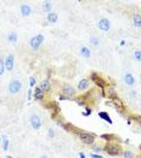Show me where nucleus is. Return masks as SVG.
I'll use <instances>...</instances> for the list:
<instances>
[{
  "label": "nucleus",
  "instance_id": "nucleus-1",
  "mask_svg": "<svg viewBox=\"0 0 141 158\" xmlns=\"http://www.w3.org/2000/svg\"><path fill=\"white\" fill-rule=\"evenodd\" d=\"M78 135V139L80 140V141L84 144V145H94L95 142V134L93 133H89V131H84V130H79V133L77 134Z\"/></svg>",
  "mask_w": 141,
  "mask_h": 158
},
{
  "label": "nucleus",
  "instance_id": "nucleus-2",
  "mask_svg": "<svg viewBox=\"0 0 141 158\" xmlns=\"http://www.w3.org/2000/svg\"><path fill=\"white\" fill-rule=\"evenodd\" d=\"M103 150L106 151V153H107L108 156H112V157H117V156L123 153L120 145L114 144V142H107L106 146L103 147Z\"/></svg>",
  "mask_w": 141,
  "mask_h": 158
},
{
  "label": "nucleus",
  "instance_id": "nucleus-3",
  "mask_svg": "<svg viewBox=\"0 0 141 158\" xmlns=\"http://www.w3.org/2000/svg\"><path fill=\"white\" fill-rule=\"evenodd\" d=\"M90 82L91 83H95L100 89L103 91V94H105V89H106V86H107V83L105 82V79L102 78V77H100L96 72H93L91 74H90Z\"/></svg>",
  "mask_w": 141,
  "mask_h": 158
},
{
  "label": "nucleus",
  "instance_id": "nucleus-4",
  "mask_svg": "<svg viewBox=\"0 0 141 158\" xmlns=\"http://www.w3.org/2000/svg\"><path fill=\"white\" fill-rule=\"evenodd\" d=\"M22 88H23L22 82L15 79V80H11L10 84H9V91H10L11 94L16 95V94H19V93L22 90Z\"/></svg>",
  "mask_w": 141,
  "mask_h": 158
},
{
  "label": "nucleus",
  "instance_id": "nucleus-5",
  "mask_svg": "<svg viewBox=\"0 0 141 158\" xmlns=\"http://www.w3.org/2000/svg\"><path fill=\"white\" fill-rule=\"evenodd\" d=\"M43 42H44V36H43V34H37V36L33 37L29 40V45H30V47L33 50H38L42 46Z\"/></svg>",
  "mask_w": 141,
  "mask_h": 158
},
{
  "label": "nucleus",
  "instance_id": "nucleus-6",
  "mask_svg": "<svg viewBox=\"0 0 141 158\" xmlns=\"http://www.w3.org/2000/svg\"><path fill=\"white\" fill-rule=\"evenodd\" d=\"M62 95H65L66 97H73L76 95V89L70 84L66 83L62 86Z\"/></svg>",
  "mask_w": 141,
  "mask_h": 158
},
{
  "label": "nucleus",
  "instance_id": "nucleus-7",
  "mask_svg": "<svg viewBox=\"0 0 141 158\" xmlns=\"http://www.w3.org/2000/svg\"><path fill=\"white\" fill-rule=\"evenodd\" d=\"M30 125L34 130H39L42 128V119L37 114H32L30 117Z\"/></svg>",
  "mask_w": 141,
  "mask_h": 158
},
{
  "label": "nucleus",
  "instance_id": "nucleus-8",
  "mask_svg": "<svg viewBox=\"0 0 141 158\" xmlns=\"http://www.w3.org/2000/svg\"><path fill=\"white\" fill-rule=\"evenodd\" d=\"M105 95L107 96L111 101L112 100H117V99H119L118 97V94H117V91H116V89L113 86H106V89H105Z\"/></svg>",
  "mask_w": 141,
  "mask_h": 158
},
{
  "label": "nucleus",
  "instance_id": "nucleus-9",
  "mask_svg": "<svg viewBox=\"0 0 141 158\" xmlns=\"http://www.w3.org/2000/svg\"><path fill=\"white\" fill-rule=\"evenodd\" d=\"M97 27H99L101 30H103V32H108L110 28H111V22H110V20H107V19H101V20L99 21V23H97Z\"/></svg>",
  "mask_w": 141,
  "mask_h": 158
},
{
  "label": "nucleus",
  "instance_id": "nucleus-10",
  "mask_svg": "<svg viewBox=\"0 0 141 158\" xmlns=\"http://www.w3.org/2000/svg\"><path fill=\"white\" fill-rule=\"evenodd\" d=\"M90 85H91L90 79H82V80H79V82H78L77 88H78V90H79V91H83V90L89 89Z\"/></svg>",
  "mask_w": 141,
  "mask_h": 158
},
{
  "label": "nucleus",
  "instance_id": "nucleus-11",
  "mask_svg": "<svg viewBox=\"0 0 141 158\" xmlns=\"http://www.w3.org/2000/svg\"><path fill=\"white\" fill-rule=\"evenodd\" d=\"M13 62H15L13 55H12V54L7 55L6 59H5V68H6V71H9V72L12 71V69H13V65H15Z\"/></svg>",
  "mask_w": 141,
  "mask_h": 158
},
{
  "label": "nucleus",
  "instance_id": "nucleus-12",
  "mask_svg": "<svg viewBox=\"0 0 141 158\" xmlns=\"http://www.w3.org/2000/svg\"><path fill=\"white\" fill-rule=\"evenodd\" d=\"M39 88L44 91V93H49L51 90V84H50V80L49 79H44L40 82L39 84Z\"/></svg>",
  "mask_w": 141,
  "mask_h": 158
},
{
  "label": "nucleus",
  "instance_id": "nucleus-13",
  "mask_svg": "<svg viewBox=\"0 0 141 158\" xmlns=\"http://www.w3.org/2000/svg\"><path fill=\"white\" fill-rule=\"evenodd\" d=\"M62 128L66 130V131H70V133H76V134H78L79 133V130L80 129H78V128H76L73 124H70V123H65V124L62 125Z\"/></svg>",
  "mask_w": 141,
  "mask_h": 158
},
{
  "label": "nucleus",
  "instance_id": "nucleus-14",
  "mask_svg": "<svg viewBox=\"0 0 141 158\" xmlns=\"http://www.w3.org/2000/svg\"><path fill=\"white\" fill-rule=\"evenodd\" d=\"M124 83L128 85V86H133L134 84H135V78H134V76L131 74V73H125L124 74Z\"/></svg>",
  "mask_w": 141,
  "mask_h": 158
},
{
  "label": "nucleus",
  "instance_id": "nucleus-15",
  "mask_svg": "<svg viewBox=\"0 0 141 158\" xmlns=\"http://www.w3.org/2000/svg\"><path fill=\"white\" fill-rule=\"evenodd\" d=\"M46 20L49 23H56L59 21V15L56 12H50L46 15Z\"/></svg>",
  "mask_w": 141,
  "mask_h": 158
},
{
  "label": "nucleus",
  "instance_id": "nucleus-16",
  "mask_svg": "<svg viewBox=\"0 0 141 158\" xmlns=\"http://www.w3.org/2000/svg\"><path fill=\"white\" fill-rule=\"evenodd\" d=\"M44 96H45V93L40 89V88L39 86L35 88V90H34V99L42 101V100H44Z\"/></svg>",
  "mask_w": 141,
  "mask_h": 158
},
{
  "label": "nucleus",
  "instance_id": "nucleus-17",
  "mask_svg": "<svg viewBox=\"0 0 141 158\" xmlns=\"http://www.w3.org/2000/svg\"><path fill=\"white\" fill-rule=\"evenodd\" d=\"M21 13H22L23 16H29V15L32 13V7H30V5H28V4H22V5H21Z\"/></svg>",
  "mask_w": 141,
  "mask_h": 158
},
{
  "label": "nucleus",
  "instance_id": "nucleus-18",
  "mask_svg": "<svg viewBox=\"0 0 141 158\" xmlns=\"http://www.w3.org/2000/svg\"><path fill=\"white\" fill-rule=\"evenodd\" d=\"M80 55H82L83 57H85V59H89L90 55H91V51H90V49L88 47V46L83 45V46L80 47Z\"/></svg>",
  "mask_w": 141,
  "mask_h": 158
},
{
  "label": "nucleus",
  "instance_id": "nucleus-19",
  "mask_svg": "<svg viewBox=\"0 0 141 158\" xmlns=\"http://www.w3.org/2000/svg\"><path fill=\"white\" fill-rule=\"evenodd\" d=\"M133 20H134V26L135 27H141V15L140 12H135L133 16Z\"/></svg>",
  "mask_w": 141,
  "mask_h": 158
},
{
  "label": "nucleus",
  "instance_id": "nucleus-20",
  "mask_svg": "<svg viewBox=\"0 0 141 158\" xmlns=\"http://www.w3.org/2000/svg\"><path fill=\"white\" fill-rule=\"evenodd\" d=\"M99 117L101 119H103L105 122H107V123H110V124H112V119H111V117H110V114L107 112H103V111L99 112Z\"/></svg>",
  "mask_w": 141,
  "mask_h": 158
},
{
  "label": "nucleus",
  "instance_id": "nucleus-21",
  "mask_svg": "<svg viewBox=\"0 0 141 158\" xmlns=\"http://www.w3.org/2000/svg\"><path fill=\"white\" fill-rule=\"evenodd\" d=\"M7 40H9L10 43H12V44H16V43H17V34H16L15 32L9 33V36H7Z\"/></svg>",
  "mask_w": 141,
  "mask_h": 158
},
{
  "label": "nucleus",
  "instance_id": "nucleus-22",
  "mask_svg": "<svg viewBox=\"0 0 141 158\" xmlns=\"http://www.w3.org/2000/svg\"><path fill=\"white\" fill-rule=\"evenodd\" d=\"M43 10H44L46 13L52 12V11H51V10H52V5H51V3H50V1H45V3H43Z\"/></svg>",
  "mask_w": 141,
  "mask_h": 158
},
{
  "label": "nucleus",
  "instance_id": "nucleus-23",
  "mask_svg": "<svg viewBox=\"0 0 141 158\" xmlns=\"http://www.w3.org/2000/svg\"><path fill=\"white\" fill-rule=\"evenodd\" d=\"M122 154H123V157H124V158H135L134 153H133L130 150H124Z\"/></svg>",
  "mask_w": 141,
  "mask_h": 158
},
{
  "label": "nucleus",
  "instance_id": "nucleus-24",
  "mask_svg": "<svg viewBox=\"0 0 141 158\" xmlns=\"http://www.w3.org/2000/svg\"><path fill=\"white\" fill-rule=\"evenodd\" d=\"M114 136L113 135H110V134H102L101 135V139H103L105 141H107V142H112V139Z\"/></svg>",
  "mask_w": 141,
  "mask_h": 158
},
{
  "label": "nucleus",
  "instance_id": "nucleus-25",
  "mask_svg": "<svg viewBox=\"0 0 141 158\" xmlns=\"http://www.w3.org/2000/svg\"><path fill=\"white\" fill-rule=\"evenodd\" d=\"M5 60L0 59V76H3L5 73Z\"/></svg>",
  "mask_w": 141,
  "mask_h": 158
},
{
  "label": "nucleus",
  "instance_id": "nucleus-26",
  "mask_svg": "<svg viewBox=\"0 0 141 158\" xmlns=\"http://www.w3.org/2000/svg\"><path fill=\"white\" fill-rule=\"evenodd\" d=\"M3 150L7 151L9 150V140L6 136H3Z\"/></svg>",
  "mask_w": 141,
  "mask_h": 158
},
{
  "label": "nucleus",
  "instance_id": "nucleus-27",
  "mask_svg": "<svg viewBox=\"0 0 141 158\" xmlns=\"http://www.w3.org/2000/svg\"><path fill=\"white\" fill-rule=\"evenodd\" d=\"M90 43H91L94 46H97V45L100 44V39L96 38L95 36H91V37H90Z\"/></svg>",
  "mask_w": 141,
  "mask_h": 158
},
{
  "label": "nucleus",
  "instance_id": "nucleus-28",
  "mask_svg": "<svg viewBox=\"0 0 141 158\" xmlns=\"http://www.w3.org/2000/svg\"><path fill=\"white\" fill-rule=\"evenodd\" d=\"M134 59L139 62H141V51L140 50H135L134 51Z\"/></svg>",
  "mask_w": 141,
  "mask_h": 158
},
{
  "label": "nucleus",
  "instance_id": "nucleus-29",
  "mask_svg": "<svg viewBox=\"0 0 141 158\" xmlns=\"http://www.w3.org/2000/svg\"><path fill=\"white\" fill-rule=\"evenodd\" d=\"M130 120H135L136 123H140V124H141V116H131L130 119H129V122Z\"/></svg>",
  "mask_w": 141,
  "mask_h": 158
},
{
  "label": "nucleus",
  "instance_id": "nucleus-30",
  "mask_svg": "<svg viewBox=\"0 0 141 158\" xmlns=\"http://www.w3.org/2000/svg\"><path fill=\"white\" fill-rule=\"evenodd\" d=\"M85 113H83L84 116H89V114H91L93 113V110H91V107H85Z\"/></svg>",
  "mask_w": 141,
  "mask_h": 158
},
{
  "label": "nucleus",
  "instance_id": "nucleus-31",
  "mask_svg": "<svg viewBox=\"0 0 141 158\" xmlns=\"http://www.w3.org/2000/svg\"><path fill=\"white\" fill-rule=\"evenodd\" d=\"M47 135H49V137H51V139L54 137V136H55V131H54V129H51V128H50L49 131H47Z\"/></svg>",
  "mask_w": 141,
  "mask_h": 158
},
{
  "label": "nucleus",
  "instance_id": "nucleus-32",
  "mask_svg": "<svg viewBox=\"0 0 141 158\" xmlns=\"http://www.w3.org/2000/svg\"><path fill=\"white\" fill-rule=\"evenodd\" d=\"M35 85V78L34 77H30L29 78V86L32 88V86H34Z\"/></svg>",
  "mask_w": 141,
  "mask_h": 158
},
{
  "label": "nucleus",
  "instance_id": "nucleus-33",
  "mask_svg": "<svg viewBox=\"0 0 141 158\" xmlns=\"http://www.w3.org/2000/svg\"><path fill=\"white\" fill-rule=\"evenodd\" d=\"M90 157H91V158H103L102 156H100V154H97V153H91Z\"/></svg>",
  "mask_w": 141,
  "mask_h": 158
},
{
  "label": "nucleus",
  "instance_id": "nucleus-34",
  "mask_svg": "<svg viewBox=\"0 0 141 158\" xmlns=\"http://www.w3.org/2000/svg\"><path fill=\"white\" fill-rule=\"evenodd\" d=\"M101 150H102V147H99V146H95V147H94V152H95V153L100 152Z\"/></svg>",
  "mask_w": 141,
  "mask_h": 158
},
{
  "label": "nucleus",
  "instance_id": "nucleus-35",
  "mask_svg": "<svg viewBox=\"0 0 141 158\" xmlns=\"http://www.w3.org/2000/svg\"><path fill=\"white\" fill-rule=\"evenodd\" d=\"M79 158H85V154H84V152H79Z\"/></svg>",
  "mask_w": 141,
  "mask_h": 158
},
{
  "label": "nucleus",
  "instance_id": "nucleus-36",
  "mask_svg": "<svg viewBox=\"0 0 141 158\" xmlns=\"http://www.w3.org/2000/svg\"><path fill=\"white\" fill-rule=\"evenodd\" d=\"M30 96H32V90H29L28 93V100H30Z\"/></svg>",
  "mask_w": 141,
  "mask_h": 158
},
{
  "label": "nucleus",
  "instance_id": "nucleus-37",
  "mask_svg": "<svg viewBox=\"0 0 141 158\" xmlns=\"http://www.w3.org/2000/svg\"><path fill=\"white\" fill-rule=\"evenodd\" d=\"M40 158H47V156H45V154H43V156H40Z\"/></svg>",
  "mask_w": 141,
  "mask_h": 158
},
{
  "label": "nucleus",
  "instance_id": "nucleus-38",
  "mask_svg": "<svg viewBox=\"0 0 141 158\" xmlns=\"http://www.w3.org/2000/svg\"><path fill=\"white\" fill-rule=\"evenodd\" d=\"M0 141H1V140H0Z\"/></svg>",
  "mask_w": 141,
  "mask_h": 158
}]
</instances>
